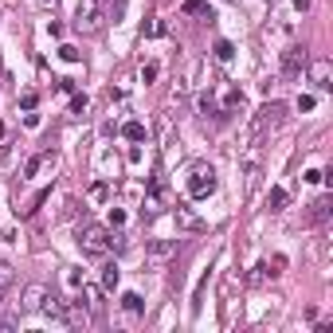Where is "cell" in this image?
Returning <instances> with one entry per match:
<instances>
[{"instance_id": "cell-23", "label": "cell", "mask_w": 333, "mask_h": 333, "mask_svg": "<svg viewBox=\"0 0 333 333\" xmlns=\"http://www.w3.org/2000/svg\"><path fill=\"white\" fill-rule=\"evenodd\" d=\"M87 106H91V98H87V94H75V98H71V114H78V118L87 114Z\"/></svg>"}, {"instance_id": "cell-8", "label": "cell", "mask_w": 333, "mask_h": 333, "mask_svg": "<svg viewBox=\"0 0 333 333\" xmlns=\"http://www.w3.org/2000/svg\"><path fill=\"white\" fill-rule=\"evenodd\" d=\"M310 82H314L318 91H329V87H333V67H329V59H314V63H310Z\"/></svg>"}, {"instance_id": "cell-9", "label": "cell", "mask_w": 333, "mask_h": 333, "mask_svg": "<svg viewBox=\"0 0 333 333\" xmlns=\"http://www.w3.org/2000/svg\"><path fill=\"white\" fill-rule=\"evenodd\" d=\"M329 212H333V196H318L314 204H310V212H306V224H310V227L325 224V220H329Z\"/></svg>"}, {"instance_id": "cell-28", "label": "cell", "mask_w": 333, "mask_h": 333, "mask_svg": "<svg viewBox=\"0 0 333 333\" xmlns=\"http://www.w3.org/2000/svg\"><path fill=\"white\" fill-rule=\"evenodd\" d=\"M110 227H126V212L121 208H110Z\"/></svg>"}, {"instance_id": "cell-22", "label": "cell", "mask_w": 333, "mask_h": 333, "mask_svg": "<svg viewBox=\"0 0 333 333\" xmlns=\"http://www.w3.org/2000/svg\"><path fill=\"white\" fill-rule=\"evenodd\" d=\"M8 286H12V267H8V263H0V298L8 294Z\"/></svg>"}, {"instance_id": "cell-16", "label": "cell", "mask_w": 333, "mask_h": 333, "mask_svg": "<svg viewBox=\"0 0 333 333\" xmlns=\"http://www.w3.org/2000/svg\"><path fill=\"white\" fill-rule=\"evenodd\" d=\"M181 8H184V12H188V16H204V20H212V8H208L204 0H184Z\"/></svg>"}, {"instance_id": "cell-31", "label": "cell", "mask_w": 333, "mask_h": 333, "mask_svg": "<svg viewBox=\"0 0 333 333\" xmlns=\"http://www.w3.org/2000/svg\"><path fill=\"white\" fill-rule=\"evenodd\" d=\"M294 8H298V12H306V8H310V0H294Z\"/></svg>"}, {"instance_id": "cell-19", "label": "cell", "mask_w": 333, "mask_h": 333, "mask_svg": "<svg viewBox=\"0 0 333 333\" xmlns=\"http://www.w3.org/2000/svg\"><path fill=\"white\" fill-rule=\"evenodd\" d=\"M216 59H220V63H231V59H235V47H231V39H216Z\"/></svg>"}, {"instance_id": "cell-24", "label": "cell", "mask_w": 333, "mask_h": 333, "mask_svg": "<svg viewBox=\"0 0 333 333\" xmlns=\"http://www.w3.org/2000/svg\"><path fill=\"white\" fill-rule=\"evenodd\" d=\"M44 161H47L44 153H39V157H31L28 165H24V181H31V177H35V173H39V165H44Z\"/></svg>"}, {"instance_id": "cell-21", "label": "cell", "mask_w": 333, "mask_h": 333, "mask_svg": "<svg viewBox=\"0 0 333 333\" xmlns=\"http://www.w3.org/2000/svg\"><path fill=\"white\" fill-rule=\"evenodd\" d=\"M102 286H106V290H118V267H114V263L102 267Z\"/></svg>"}, {"instance_id": "cell-30", "label": "cell", "mask_w": 333, "mask_h": 333, "mask_svg": "<svg viewBox=\"0 0 333 333\" xmlns=\"http://www.w3.org/2000/svg\"><path fill=\"white\" fill-rule=\"evenodd\" d=\"M35 102H39V98H35V91H28V94H24V98H20V106H24V110H31V106H35Z\"/></svg>"}, {"instance_id": "cell-6", "label": "cell", "mask_w": 333, "mask_h": 333, "mask_svg": "<svg viewBox=\"0 0 333 333\" xmlns=\"http://www.w3.org/2000/svg\"><path fill=\"white\" fill-rule=\"evenodd\" d=\"M173 220H177V227H181V231H208V224H204V220H200V216L192 212L184 200H177V204H173Z\"/></svg>"}, {"instance_id": "cell-15", "label": "cell", "mask_w": 333, "mask_h": 333, "mask_svg": "<svg viewBox=\"0 0 333 333\" xmlns=\"http://www.w3.org/2000/svg\"><path fill=\"white\" fill-rule=\"evenodd\" d=\"M121 137H126V141H145V126H141V121H126V126H121Z\"/></svg>"}, {"instance_id": "cell-11", "label": "cell", "mask_w": 333, "mask_h": 333, "mask_svg": "<svg viewBox=\"0 0 333 333\" xmlns=\"http://www.w3.org/2000/svg\"><path fill=\"white\" fill-rule=\"evenodd\" d=\"M173 251H177V243H173V239H149V255L153 259H169Z\"/></svg>"}, {"instance_id": "cell-26", "label": "cell", "mask_w": 333, "mask_h": 333, "mask_svg": "<svg viewBox=\"0 0 333 333\" xmlns=\"http://www.w3.org/2000/svg\"><path fill=\"white\" fill-rule=\"evenodd\" d=\"M157 75H161V67H157V63H145V67H141V82H153Z\"/></svg>"}, {"instance_id": "cell-3", "label": "cell", "mask_w": 333, "mask_h": 333, "mask_svg": "<svg viewBox=\"0 0 333 333\" xmlns=\"http://www.w3.org/2000/svg\"><path fill=\"white\" fill-rule=\"evenodd\" d=\"M282 118H286V102H278V98H274V102H267V106L255 114V130H251V134H255V137L271 134V130L282 126Z\"/></svg>"}, {"instance_id": "cell-18", "label": "cell", "mask_w": 333, "mask_h": 333, "mask_svg": "<svg viewBox=\"0 0 333 333\" xmlns=\"http://www.w3.org/2000/svg\"><path fill=\"white\" fill-rule=\"evenodd\" d=\"M204 290H208V274H200L196 290H192V314H200V310H204Z\"/></svg>"}, {"instance_id": "cell-27", "label": "cell", "mask_w": 333, "mask_h": 333, "mask_svg": "<svg viewBox=\"0 0 333 333\" xmlns=\"http://www.w3.org/2000/svg\"><path fill=\"white\" fill-rule=\"evenodd\" d=\"M314 106H318V98H314V94H302V98H298V110H302V114H310Z\"/></svg>"}, {"instance_id": "cell-2", "label": "cell", "mask_w": 333, "mask_h": 333, "mask_svg": "<svg viewBox=\"0 0 333 333\" xmlns=\"http://www.w3.org/2000/svg\"><path fill=\"white\" fill-rule=\"evenodd\" d=\"M184 188H188V196H192V200L212 196V192H216V169L212 165H192V169H188Z\"/></svg>"}, {"instance_id": "cell-32", "label": "cell", "mask_w": 333, "mask_h": 333, "mask_svg": "<svg viewBox=\"0 0 333 333\" xmlns=\"http://www.w3.org/2000/svg\"><path fill=\"white\" fill-rule=\"evenodd\" d=\"M4 134H8V126H4V121H0V137H4Z\"/></svg>"}, {"instance_id": "cell-33", "label": "cell", "mask_w": 333, "mask_h": 333, "mask_svg": "<svg viewBox=\"0 0 333 333\" xmlns=\"http://www.w3.org/2000/svg\"><path fill=\"white\" fill-rule=\"evenodd\" d=\"M47 4H55V0H47Z\"/></svg>"}, {"instance_id": "cell-14", "label": "cell", "mask_w": 333, "mask_h": 333, "mask_svg": "<svg viewBox=\"0 0 333 333\" xmlns=\"http://www.w3.org/2000/svg\"><path fill=\"white\" fill-rule=\"evenodd\" d=\"M235 106H243V91H239V87H227V91H224V106H220V110L227 114V110H235Z\"/></svg>"}, {"instance_id": "cell-12", "label": "cell", "mask_w": 333, "mask_h": 333, "mask_svg": "<svg viewBox=\"0 0 333 333\" xmlns=\"http://www.w3.org/2000/svg\"><path fill=\"white\" fill-rule=\"evenodd\" d=\"M200 110H204V118H224V110H220V102H216V98H212L208 91L200 94Z\"/></svg>"}, {"instance_id": "cell-17", "label": "cell", "mask_w": 333, "mask_h": 333, "mask_svg": "<svg viewBox=\"0 0 333 333\" xmlns=\"http://www.w3.org/2000/svg\"><path fill=\"white\" fill-rule=\"evenodd\" d=\"M271 263H259V267H251V274H247V282H251V286H259V282H267V278H271Z\"/></svg>"}, {"instance_id": "cell-1", "label": "cell", "mask_w": 333, "mask_h": 333, "mask_svg": "<svg viewBox=\"0 0 333 333\" xmlns=\"http://www.w3.org/2000/svg\"><path fill=\"white\" fill-rule=\"evenodd\" d=\"M78 247H82L91 259H102V255H110V251H121V247H126V239H121L114 227L87 224L82 231H78Z\"/></svg>"}, {"instance_id": "cell-25", "label": "cell", "mask_w": 333, "mask_h": 333, "mask_svg": "<svg viewBox=\"0 0 333 333\" xmlns=\"http://www.w3.org/2000/svg\"><path fill=\"white\" fill-rule=\"evenodd\" d=\"M59 59H67V63H78V59H82V51H78V47H71V44H63V47H59Z\"/></svg>"}, {"instance_id": "cell-10", "label": "cell", "mask_w": 333, "mask_h": 333, "mask_svg": "<svg viewBox=\"0 0 333 333\" xmlns=\"http://www.w3.org/2000/svg\"><path fill=\"white\" fill-rule=\"evenodd\" d=\"M44 298H47V286H28V290H24V302H20V310H24V314H31V310H39V306H44Z\"/></svg>"}, {"instance_id": "cell-13", "label": "cell", "mask_w": 333, "mask_h": 333, "mask_svg": "<svg viewBox=\"0 0 333 333\" xmlns=\"http://www.w3.org/2000/svg\"><path fill=\"white\" fill-rule=\"evenodd\" d=\"M286 188H271V192H267V208H271V212H282V208H286Z\"/></svg>"}, {"instance_id": "cell-29", "label": "cell", "mask_w": 333, "mask_h": 333, "mask_svg": "<svg viewBox=\"0 0 333 333\" xmlns=\"http://www.w3.org/2000/svg\"><path fill=\"white\" fill-rule=\"evenodd\" d=\"M302 181H306V184H318V181H325V173H321V169H306Z\"/></svg>"}, {"instance_id": "cell-5", "label": "cell", "mask_w": 333, "mask_h": 333, "mask_svg": "<svg viewBox=\"0 0 333 333\" xmlns=\"http://www.w3.org/2000/svg\"><path fill=\"white\" fill-rule=\"evenodd\" d=\"M75 28L78 31H98L102 28V0H78Z\"/></svg>"}, {"instance_id": "cell-7", "label": "cell", "mask_w": 333, "mask_h": 333, "mask_svg": "<svg viewBox=\"0 0 333 333\" xmlns=\"http://www.w3.org/2000/svg\"><path fill=\"white\" fill-rule=\"evenodd\" d=\"M302 67H306V47H286V51H282V75L286 78H298L302 75Z\"/></svg>"}, {"instance_id": "cell-34", "label": "cell", "mask_w": 333, "mask_h": 333, "mask_svg": "<svg viewBox=\"0 0 333 333\" xmlns=\"http://www.w3.org/2000/svg\"><path fill=\"white\" fill-rule=\"evenodd\" d=\"M267 4H274V0H267Z\"/></svg>"}, {"instance_id": "cell-20", "label": "cell", "mask_w": 333, "mask_h": 333, "mask_svg": "<svg viewBox=\"0 0 333 333\" xmlns=\"http://www.w3.org/2000/svg\"><path fill=\"white\" fill-rule=\"evenodd\" d=\"M121 306H126L130 314H141V310H145V302H141V294H134V290H130V294H121Z\"/></svg>"}, {"instance_id": "cell-4", "label": "cell", "mask_w": 333, "mask_h": 333, "mask_svg": "<svg viewBox=\"0 0 333 333\" xmlns=\"http://www.w3.org/2000/svg\"><path fill=\"white\" fill-rule=\"evenodd\" d=\"M165 200H169L165 173H161V169H153V177H149V192H145V208H141V212H145V216H157L161 208H165Z\"/></svg>"}]
</instances>
